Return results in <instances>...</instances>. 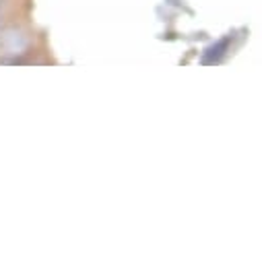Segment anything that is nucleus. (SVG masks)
I'll use <instances>...</instances> for the list:
<instances>
[{"mask_svg":"<svg viewBox=\"0 0 262 262\" xmlns=\"http://www.w3.org/2000/svg\"><path fill=\"white\" fill-rule=\"evenodd\" d=\"M0 43H3V29H0Z\"/></svg>","mask_w":262,"mask_h":262,"instance_id":"nucleus-2","label":"nucleus"},{"mask_svg":"<svg viewBox=\"0 0 262 262\" xmlns=\"http://www.w3.org/2000/svg\"><path fill=\"white\" fill-rule=\"evenodd\" d=\"M229 41H231V37H223L217 46L209 48V50H207V56H205V62H215V60H219V58L225 54V50L229 48Z\"/></svg>","mask_w":262,"mask_h":262,"instance_id":"nucleus-1","label":"nucleus"},{"mask_svg":"<svg viewBox=\"0 0 262 262\" xmlns=\"http://www.w3.org/2000/svg\"><path fill=\"white\" fill-rule=\"evenodd\" d=\"M0 7H3V0H0Z\"/></svg>","mask_w":262,"mask_h":262,"instance_id":"nucleus-3","label":"nucleus"}]
</instances>
